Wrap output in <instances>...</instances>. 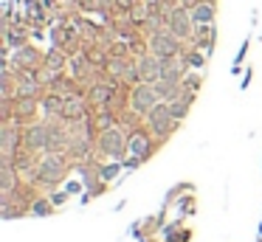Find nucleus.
Returning <instances> with one entry per match:
<instances>
[{
  "label": "nucleus",
  "instance_id": "obj_1",
  "mask_svg": "<svg viewBox=\"0 0 262 242\" xmlns=\"http://www.w3.org/2000/svg\"><path fill=\"white\" fill-rule=\"evenodd\" d=\"M147 116H149V127H152V133H158V135L172 133V127H175V116H172L169 104H155Z\"/></svg>",
  "mask_w": 262,
  "mask_h": 242
},
{
  "label": "nucleus",
  "instance_id": "obj_2",
  "mask_svg": "<svg viewBox=\"0 0 262 242\" xmlns=\"http://www.w3.org/2000/svg\"><path fill=\"white\" fill-rule=\"evenodd\" d=\"M155 104H158V93H155V87H149V84H138V87L133 90V110L136 113H149Z\"/></svg>",
  "mask_w": 262,
  "mask_h": 242
},
{
  "label": "nucleus",
  "instance_id": "obj_3",
  "mask_svg": "<svg viewBox=\"0 0 262 242\" xmlns=\"http://www.w3.org/2000/svg\"><path fill=\"white\" fill-rule=\"evenodd\" d=\"M102 152L104 155H110V158H124V152H127V144H124V138H121V133L119 129H107V133L102 135Z\"/></svg>",
  "mask_w": 262,
  "mask_h": 242
},
{
  "label": "nucleus",
  "instance_id": "obj_4",
  "mask_svg": "<svg viewBox=\"0 0 262 242\" xmlns=\"http://www.w3.org/2000/svg\"><path fill=\"white\" fill-rule=\"evenodd\" d=\"M192 14H186L183 9H178V11H172V17H169V28H172V34L175 37H181V39H186V37H192Z\"/></svg>",
  "mask_w": 262,
  "mask_h": 242
},
{
  "label": "nucleus",
  "instance_id": "obj_5",
  "mask_svg": "<svg viewBox=\"0 0 262 242\" xmlns=\"http://www.w3.org/2000/svg\"><path fill=\"white\" fill-rule=\"evenodd\" d=\"M152 51L158 54V59H169L178 54V39L175 34H155L152 37Z\"/></svg>",
  "mask_w": 262,
  "mask_h": 242
},
{
  "label": "nucleus",
  "instance_id": "obj_6",
  "mask_svg": "<svg viewBox=\"0 0 262 242\" xmlns=\"http://www.w3.org/2000/svg\"><path fill=\"white\" fill-rule=\"evenodd\" d=\"M40 178L48 180V183H57V180L62 178V158H57V155L42 158V163H40Z\"/></svg>",
  "mask_w": 262,
  "mask_h": 242
},
{
  "label": "nucleus",
  "instance_id": "obj_7",
  "mask_svg": "<svg viewBox=\"0 0 262 242\" xmlns=\"http://www.w3.org/2000/svg\"><path fill=\"white\" fill-rule=\"evenodd\" d=\"M29 146H34V149H48V141H51V127H46V124H34V127L29 129Z\"/></svg>",
  "mask_w": 262,
  "mask_h": 242
},
{
  "label": "nucleus",
  "instance_id": "obj_8",
  "mask_svg": "<svg viewBox=\"0 0 262 242\" xmlns=\"http://www.w3.org/2000/svg\"><path fill=\"white\" fill-rule=\"evenodd\" d=\"M127 149L133 152V155L141 161V158H147L149 155V141H147V135H141V133H136L130 138V144H127Z\"/></svg>",
  "mask_w": 262,
  "mask_h": 242
},
{
  "label": "nucleus",
  "instance_id": "obj_9",
  "mask_svg": "<svg viewBox=\"0 0 262 242\" xmlns=\"http://www.w3.org/2000/svg\"><path fill=\"white\" fill-rule=\"evenodd\" d=\"M192 20L203 23V26H211V20H214V6L211 3H198L194 11H192Z\"/></svg>",
  "mask_w": 262,
  "mask_h": 242
},
{
  "label": "nucleus",
  "instance_id": "obj_10",
  "mask_svg": "<svg viewBox=\"0 0 262 242\" xmlns=\"http://www.w3.org/2000/svg\"><path fill=\"white\" fill-rule=\"evenodd\" d=\"M141 76L144 79H158L161 76V59H155V56H147V59H141Z\"/></svg>",
  "mask_w": 262,
  "mask_h": 242
},
{
  "label": "nucleus",
  "instance_id": "obj_11",
  "mask_svg": "<svg viewBox=\"0 0 262 242\" xmlns=\"http://www.w3.org/2000/svg\"><path fill=\"white\" fill-rule=\"evenodd\" d=\"M155 93L164 96V99H172V96L178 93V82H169V79H155Z\"/></svg>",
  "mask_w": 262,
  "mask_h": 242
},
{
  "label": "nucleus",
  "instance_id": "obj_12",
  "mask_svg": "<svg viewBox=\"0 0 262 242\" xmlns=\"http://www.w3.org/2000/svg\"><path fill=\"white\" fill-rule=\"evenodd\" d=\"M189 101H192V96H183V101H181V99L169 101V110H172V116H175V121H178V118H183V116H186Z\"/></svg>",
  "mask_w": 262,
  "mask_h": 242
},
{
  "label": "nucleus",
  "instance_id": "obj_13",
  "mask_svg": "<svg viewBox=\"0 0 262 242\" xmlns=\"http://www.w3.org/2000/svg\"><path fill=\"white\" fill-rule=\"evenodd\" d=\"M14 144H17V133H14L12 127H6V129H3V152H6V155H12Z\"/></svg>",
  "mask_w": 262,
  "mask_h": 242
},
{
  "label": "nucleus",
  "instance_id": "obj_14",
  "mask_svg": "<svg viewBox=\"0 0 262 242\" xmlns=\"http://www.w3.org/2000/svg\"><path fill=\"white\" fill-rule=\"evenodd\" d=\"M12 183H14V174L9 166H3V191H12Z\"/></svg>",
  "mask_w": 262,
  "mask_h": 242
},
{
  "label": "nucleus",
  "instance_id": "obj_15",
  "mask_svg": "<svg viewBox=\"0 0 262 242\" xmlns=\"http://www.w3.org/2000/svg\"><path fill=\"white\" fill-rule=\"evenodd\" d=\"M34 214H51V203H48V200H37L34 203Z\"/></svg>",
  "mask_w": 262,
  "mask_h": 242
},
{
  "label": "nucleus",
  "instance_id": "obj_16",
  "mask_svg": "<svg viewBox=\"0 0 262 242\" xmlns=\"http://www.w3.org/2000/svg\"><path fill=\"white\" fill-rule=\"evenodd\" d=\"M107 96H110V87H96V90H93V99H96V101H104Z\"/></svg>",
  "mask_w": 262,
  "mask_h": 242
},
{
  "label": "nucleus",
  "instance_id": "obj_17",
  "mask_svg": "<svg viewBox=\"0 0 262 242\" xmlns=\"http://www.w3.org/2000/svg\"><path fill=\"white\" fill-rule=\"evenodd\" d=\"M183 3H194V0H183Z\"/></svg>",
  "mask_w": 262,
  "mask_h": 242
}]
</instances>
